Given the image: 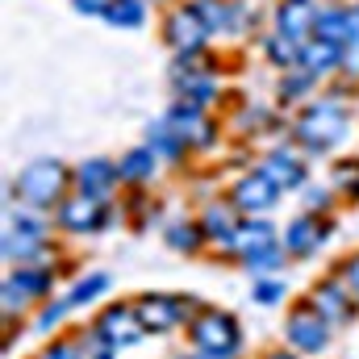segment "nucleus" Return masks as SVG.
Returning a JSON list of instances; mask_svg holds the SVG:
<instances>
[{
	"instance_id": "1",
	"label": "nucleus",
	"mask_w": 359,
	"mask_h": 359,
	"mask_svg": "<svg viewBox=\"0 0 359 359\" xmlns=\"http://www.w3.org/2000/svg\"><path fill=\"white\" fill-rule=\"evenodd\" d=\"M347 109L339 104V100H318V104H309L305 113H301V121H297V138L309 147V151H330V147H339L343 138H347Z\"/></svg>"
},
{
	"instance_id": "2",
	"label": "nucleus",
	"mask_w": 359,
	"mask_h": 359,
	"mask_svg": "<svg viewBox=\"0 0 359 359\" xmlns=\"http://www.w3.org/2000/svg\"><path fill=\"white\" fill-rule=\"evenodd\" d=\"M63 188H67V168L59 163V159H34L21 176H17V196L25 201V205H50V201H59L63 196Z\"/></svg>"
},
{
	"instance_id": "3",
	"label": "nucleus",
	"mask_w": 359,
	"mask_h": 359,
	"mask_svg": "<svg viewBox=\"0 0 359 359\" xmlns=\"http://www.w3.org/2000/svg\"><path fill=\"white\" fill-rule=\"evenodd\" d=\"M192 343L196 351H217V355H234L243 334H238V322L230 313H217V309H205L192 318Z\"/></svg>"
},
{
	"instance_id": "4",
	"label": "nucleus",
	"mask_w": 359,
	"mask_h": 359,
	"mask_svg": "<svg viewBox=\"0 0 359 359\" xmlns=\"http://www.w3.org/2000/svg\"><path fill=\"white\" fill-rule=\"evenodd\" d=\"M96 334H100L113 351H121V347H134V343L147 334V326H142V318H138L134 305H109V309L96 318Z\"/></svg>"
},
{
	"instance_id": "5",
	"label": "nucleus",
	"mask_w": 359,
	"mask_h": 359,
	"mask_svg": "<svg viewBox=\"0 0 359 359\" xmlns=\"http://www.w3.org/2000/svg\"><path fill=\"white\" fill-rule=\"evenodd\" d=\"M42 247H46V226L38 217H13L8 222V230H4V259L25 268L29 259L42 255Z\"/></svg>"
},
{
	"instance_id": "6",
	"label": "nucleus",
	"mask_w": 359,
	"mask_h": 359,
	"mask_svg": "<svg viewBox=\"0 0 359 359\" xmlns=\"http://www.w3.org/2000/svg\"><path fill=\"white\" fill-rule=\"evenodd\" d=\"M288 343L297 351H326L330 347V322L313 309V305H297L288 313Z\"/></svg>"
},
{
	"instance_id": "7",
	"label": "nucleus",
	"mask_w": 359,
	"mask_h": 359,
	"mask_svg": "<svg viewBox=\"0 0 359 359\" xmlns=\"http://www.w3.org/2000/svg\"><path fill=\"white\" fill-rule=\"evenodd\" d=\"M104 217H109L104 196H92V192H72V196L59 205V226L72 230V234H92V230H100Z\"/></svg>"
},
{
	"instance_id": "8",
	"label": "nucleus",
	"mask_w": 359,
	"mask_h": 359,
	"mask_svg": "<svg viewBox=\"0 0 359 359\" xmlns=\"http://www.w3.org/2000/svg\"><path fill=\"white\" fill-rule=\"evenodd\" d=\"M134 309H138V318H142V326H147V330L163 334V330H176L180 318H184V313H192L196 305H192V301H180V297H163V292H147Z\"/></svg>"
},
{
	"instance_id": "9",
	"label": "nucleus",
	"mask_w": 359,
	"mask_h": 359,
	"mask_svg": "<svg viewBox=\"0 0 359 359\" xmlns=\"http://www.w3.org/2000/svg\"><path fill=\"white\" fill-rule=\"evenodd\" d=\"M309 305H313L330 326H343V322H351V313H355V292H351L347 284H339V280H322V284H313Z\"/></svg>"
},
{
	"instance_id": "10",
	"label": "nucleus",
	"mask_w": 359,
	"mask_h": 359,
	"mask_svg": "<svg viewBox=\"0 0 359 359\" xmlns=\"http://www.w3.org/2000/svg\"><path fill=\"white\" fill-rule=\"evenodd\" d=\"M209 34H213V29L205 25V17H201L196 8H176V13L168 17V42L176 46L180 55H196Z\"/></svg>"
},
{
	"instance_id": "11",
	"label": "nucleus",
	"mask_w": 359,
	"mask_h": 359,
	"mask_svg": "<svg viewBox=\"0 0 359 359\" xmlns=\"http://www.w3.org/2000/svg\"><path fill=\"white\" fill-rule=\"evenodd\" d=\"M50 292V271L46 268H17L8 280H4V309H21L25 301L34 297H46Z\"/></svg>"
},
{
	"instance_id": "12",
	"label": "nucleus",
	"mask_w": 359,
	"mask_h": 359,
	"mask_svg": "<svg viewBox=\"0 0 359 359\" xmlns=\"http://www.w3.org/2000/svg\"><path fill=\"white\" fill-rule=\"evenodd\" d=\"M276 196H280L276 180L268 172H251V176L238 180V188H234V209H243V213H268L271 205H276Z\"/></svg>"
},
{
	"instance_id": "13",
	"label": "nucleus",
	"mask_w": 359,
	"mask_h": 359,
	"mask_svg": "<svg viewBox=\"0 0 359 359\" xmlns=\"http://www.w3.org/2000/svg\"><path fill=\"white\" fill-rule=\"evenodd\" d=\"M168 126L176 130V138L184 147H209V142H213V126L205 121V113H201L196 104H184V100H180L176 109L168 113Z\"/></svg>"
},
{
	"instance_id": "14",
	"label": "nucleus",
	"mask_w": 359,
	"mask_h": 359,
	"mask_svg": "<svg viewBox=\"0 0 359 359\" xmlns=\"http://www.w3.org/2000/svg\"><path fill=\"white\" fill-rule=\"evenodd\" d=\"M326 238H330V222L297 217V222H288V230H284V251H288V255H313Z\"/></svg>"
},
{
	"instance_id": "15",
	"label": "nucleus",
	"mask_w": 359,
	"mask_h": 359,
	"mask_svg": "<svg viewBox=\"0 0 359 359\" xmlns=\"http://www.w3.org/2000/svg\"><path fill=\"white\" fill-rule=\"evenodd\" d=\"M313 4L309 0H284L280 4V13H276V34H284V38H292V42H309V34H313Z\"/></svg>"
},
{
	"instance_id": "16",
	"label": "nucleus",
	"mask_w": 359,
	"mask_h": 359,
	"mask_svg": "<svg viewBox=\"0 0 359 359\" xmlns=\"http://www.w3.org/2000/svg\"><path fill=\"white\" fill-rule=\"evenodd\" d=\"M313 38L334 42V46H351V42H355V29H351V8H339V4L318 8V17H313Z\"/></svg>"
},
{
	"instance_id": "17",
	"label": "nucleus",
	"mask_w": 359,
	"mask_h": 359,
	"mask_svg": "<svg viewBox=\"0 0 359 359\" xmlns=\"http://www.w3.org/2000/svg\"><path fill=\"white\" fill-rule=\"evenodd\" d=\"M330 67H343V46L322 42V38H309V42L301 46V72H309V76L318 80V76H326Z\"/></svg>"
},
{
	"instance_id": "18",
	"label": "nucleus",
	"mask_w": 359,
	"mask_h": 359,
	"mask_svg": "<svg viewBox=\"0 0 359 359\" xmlns=\"http://www.w3.org/2000/svg\"><path fill=\"white\" fill-rule=\"evenodd\" d=\"M117 176H121V168H113L109 159H88V163H80V172H76L80 192H92V196H109V188L117 184Z\"/></svg>"
},
{
	"instance_id": "19",
	"label": "nucleus",
	"mask_w": 359,
	"mask_h": 359,
	"mask_svg": "<svg viewBox=\"0 0 359 359\" xmlns=\"http://www.w3.org/2000/svg\"><path fill=\"white\" fill-rule=\"evenodd\" d=\"M268 247H276V230H271L268 222H243L238 226V234H234V251L247 259V255H255V251H268Z\"/></svg>"
},
{
	"instance_id": "20",
	"label": "nucleus",
	"mask_w": 359,
	"mask_h": 359,
	"mask_svg": "<svg viewBox=\"0 0 359 359\" xmlns=\"http://www.w3.org/2000/svg\"><path fill=\"white\" fill-rule=\"evenodd\" d=\"M264 172L276 180V188H297V184H305V163H301L292 151H276V155H268Z\"/></svg>"
},
{
	"instance_id": "21",
	"label": "nucleus",
	"mask_w": 359,
	"mask_h": 359,
	"mask_svg": "<svg viewBox=\"0 0 359 359\" xmlns=\"http://www.w3.org/2000/svg\"><path fill=\"white\" fill-rule=\"evenodd\" d=\"M238 217L226 209V205H213L209 213H205V222H201V230H205V238H217L222 247H234V234H238Z\"/></svg>"
},
{
	"instance_id": "22",
	"label": "nucleus",
	"mask_w": 359,
	"mask_h": 359,
	"mask_svg": "<svg viewBox=\"0 0 359 359\" xmlns=\"http://www.w3.org/2000/svg\"><path fill=\"white\" fill-rule=\"evenodd\" d=\"M147 147H151L159 159H176L180 151H184V142L176 138V130L168 126V117H163V121H155V126L147 130Z\"/></svg>"
},
{
	"instance_id": "23",
	"label": "nucleus",
	"mask_w": 359,
	"mask_h": 359,
	"mask_svg": "<svg viewBox=\"0 0 359 359\" xmlns=\"http://www.w3.org/2000/svg\"><path fill=\"white\" fill-rule=\"evenodd\" d=\"M155 159H159V155H155L151 147L130 151V155L117 163V168H121V180H151V176H155Z\"/></svg>"
},
{
	"instance_id": "24",
	"label": "nucleus",
	"mask_w": 359,
	"mask_h": 359,
	"mask_svg": "<svg viewBox=\"0 0 359 359\" xmlns=\"http://www.w3.org/2000/svg\"><path fill=\"white\" fill-rule=\"evenodd\" d=\"M104 17H109L113 25H121V29H134V25H142V17H147V4H142V0H113Z\"/></svg>"
},
{
	"instance_id": "25",
	"label": "nucleus",
	"mask_w": 359,
	"mask_h": 359,
	"mask_svg": "<svg viewBox=\"0 0 359 359\" xmlns=\"http://www.w3.org/2000/svg\"><path fill=\"white\" fill-rule=\"evenodd\" d=\"M180 100L205 109V104L213 100V80H209V76H184V80H180Z\"/></svg>"
},
{
	"instance_id": "26",
	"label": "nucleus",
	"mask_w": 359,
	"mask_h": 359,
	"mask_svg": "<svg viewBox=\"0 0 359 359\" xmlns=\"http://www.w3.org/2000/svg\"><path fill=\"white\" fill-rule=\"evenodd\" d=\"M201 238H205V230H201L196 222H176V226H168V247H172V251H196Z\"/></svg>"
},
{
	"instance_id": "27",
	"label": "nucleus",
	"mask_w": 359,
	"mask_h": 359,
	"mask_svg": "<svg viewBox=\"0 0 359 359\" xmlns=\"http://www.w3.org/2000/svg\"><path fill=\"white\" fill-rule=\"evenodd\" d=\"M268 55L276 67H301V42H292V38H284V34H276L268 42Z\"/></svg>"
},
{
	"instance_id": "28",
	"label": "nucleus",
	"mask_w": 359,
	"mask_h": 359,
	"mask_svg": "<svg viewBox=\"0 0 359 359\" xmlns=\"http://www.w3.org/2000/svg\"><path fill=\"white\" fill-rule=\"evenodd\" d=\"M104 288H109V276H100V271H96V276H88V280H80V284L72 288L67 305H72V309H76V305H88L92 297H100Z\"/></svg>"
},
{
	"instance_id": "29",
	"label": "nucleus",
	"mask_w": 359,
	"mask_h": 359,
	"mask_svg": "<svg viewBox=\"0 0 359 359\" xmlns=\"http://www.w3.org/2000/svg\"><path fill=\"white\" fill-rule=\"evenodd\" d=\"M243 264H247V271H276L280 264H284V255H280V247H268V251H255V255H247Z\"/></svg>"
},
{
	"instance_id": "30",
	"label": "nucleus",
	"mask_w": 359,
	"mask_h": 359,
	"mask_svg": "<svg viewBox=\"0 0 359 359\" xmlns=\"http://www.w3.org/2000/svg\"><path fill=\"white\" fill-rule=\"evenodd\" d=\"M76 351H80V359H109V355H113V347H109L96 330H92L84 343H76Z\"/></svg>"
},
{
	"instance_id": "31",
	"label": "nucleus",
	"mask_w": 359,
	"mask_h": 359,
	"mask_svg": "<svg viewBox=\"0 0 359 359\" xmlns=\"http://www.w3.org/2000/svg\"><path fill=\"white\" fill-rule=\"evenodd\" d=\"M309 80H313L309 72H297L292 80H284V84H280V96H284V100H297V96H305V84H309Z\"/></svg>"
},
{
	"instance_id": "32",
	"label": "nucleus",
	"mask_w": 359,
	"mask_h": 359,
	"mask_svg": "<svg viewBox=\"0 0 359 359\" xmlns=\"http://www.w3.org/2000/svg\"><path fill=\"white\" fill-rule=\"evenodd\" d=\"M280 292H284V288H280L276 280H259V288H255V301H259V305H276V301H280Z\"/></svg>"
},
{
	"instance_id": "33",
	"label": "nucleus",
	"mask_w": 359,
	"mask_h": 359,
	"mask_svg": "<svg viewBox=\"0 0 359 359\" xmlns=\"http://www.w3.org/2000/svg\"><path fill=\"white\" fill-rule=\"evenodd\" d=\"M38 359H80V351H76L72 343H50V347H46Z\"/></svg>"
},
{
	"instance_id": "34",
	"label": "nucleus",
	"mask_w": 359,
	"mask_h": 359,
	"mask_svg": "<svg viewBox=\"0 0 359 359\" xmlns=\"http://www.w3.org/2000/svg\"><path fill=\"white\" fill-rule=\"evenodd\" d=\"M67 309H72V305H67V301H59V305H50V309H46V313H42V318H38V330H50V326H55V322H59V318H63V313H67Z\"/></svg>"
},
{
	"instance_id": "35",
	"label": "nucleus",
	"mask_w": 359,
	"mask_h": 359,
	"mask_svg": "<svg viewBox=\"0 0 359 359\" xmlns=\"http://www.w3.org/2000/svg\"><path fill=\"white\" fill-rule=\"evenodd\" d=\"M334 180H339V184H351V188H359V159H355V163H339V168H334Z\"/></svg>"
},
{
	"instance_id": "36",
	"label": "nucleus",
	"mask_w": 359,
	"mask_h": 359,
	"mask_svg": "<svg viewBox=\"0 0 359 359\" xmlns=\"http://www.w3.org/2000/svg\"><path fill=\"white\" fill-rule=\"evenodd\" d=\"M343 284L355 292V301H359V255H351V259H347V268H343Z\"/></svg>"
},
{
	"instance_id": "37",
	"label": "nucleus",
	"mask_w": 359,
	"mask_h": 359,
	"mask_svg": "<svg viewBox=\"0 0 359 359\" xmlns=\"http://www.w3.org/2000/svg\"><path fill=\"white\" fill-rule=\"evenodd\" d=\"M305 201H309V209H326V205H330V192H326V188H309Z\"/></svg>"
},
{
	"instance_id": "38",
	"label": "nucleus",
	"mask_w": 359,
	"mask_h": 359,
	"mask_svg": "<svg viewBox=\"0 0 359 359\" xmlns=\"http://www.w3.org/2000/svg\"><path fill=\"white\" fill-rule=\"evenodd\" d=\"M343 67H347L351 76H359V42H351V46L343 50Z\"/></svg>"
},
{
	"instance_id": "39",
	"label": "nucleus",
	"mask_w": 359,
	"mask_h": 359,
	"mask_svg": "<svg viewBox=\"0 0 359 359\" xmlns=\"http://www.w3.org/2000/svg\"><path fill=\"white\" fill-rule=\"evenodd\" d=\"M109 4H113V0H76L80 13H109Z\"/></svg>"
},
{
	"instance_id": "40",
	"label": "nucleus",
	"mask_w": 359,
	"mask_h": 359,
	"mask_svg": "<svg viewBox=\"0 0 359 359\" xmlns=\"http://www.w3.org/2000/svg\"><path fill=\"white\" fill-rule=\"evenodd\" d=\"M192 359H230V355H217V351H196Z\"/></svg>"
},
{
	"instance_id": "41",
	"label": "nucleus",
	"mask_w": 359,
	"mask_h": 359,
	"mask_svg": "<svg viewBox=\"0 0 359 359\" xmlns=\"http://www.w3.org/2000/svg\"><path fill=\"white\" fill-rule=\"evenodd\" d=\"M351 29H355V42H359V4L351 8Z\"/></svg>"
},
{
	"instance_id": "42",
	"label": "nucleus",
	"mask_w": 359,
	"mask_h": 359,
	"mask_svg": "<svg viewBox=\"0 0 359 359\" xmlns=\"http://www.w3.org/2000/svg\"><path fill=\"white\" fill-rule=\"evenodd\" d=\"M268 359H297L292 351H276V355H268Z\"/></svg>"
}]
</instances>
